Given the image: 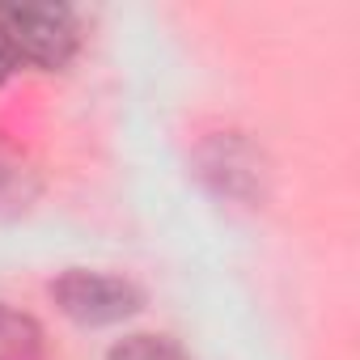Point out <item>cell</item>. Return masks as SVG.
I'll return each instance as SVG.
<instances>
[{"label": "cell", "instance_id": "5", "mask_svg": "<svg viewBox=\"0 0 360 360\" xmlns=\"http://www.w3.org/2000/svg\"><path fill=\"white\" fill-rule=\"evenodd\" d=\"M18 64H13V56H9V47H5V39H0V85L9 81V72H13Z\"/></svg>", "mask_w": 360, "mask_h": 360}, {"label": "cell", "instance_id": "2", "mask_svg": "<svg viewBox=\"0 0 360 360\" xmlns=\"http://www.w3.org/2000/svg\"><path fill=\"white\" fill-rule=\"evenodd\" d=\"M51 297L81 326H110L140 309V288L110 271H64L51 284Z\"/></svg>", "mask_w": 360, "mask_h": 360}, {"label": "cell", "instance_id": "3", "mask_svg": "<svg viewBox=\"0 0 360 360\" xmlns=\"http://www.w3.org/2000/svg\"><path fill=\"white\" fill-rule=\"evenodd\" d=\"M0 360H47L39 322L9 305H0Z\"/></svg>", "mask_w": 360, "mask_h": 360}, {"label": "cell", "instance_id": "1", "mask_svg": "<svg viewBox=\"0 0 360 360\" xmlns=\"http://www.w3.org/2000/svg\"><path fill=\"white\" fill-rule=\"evenodd\" d=\"M0 39H5L13 64L56 72L77 56L81 30L77 13L64 5H0Z\"/></svg>", "mask_w": 360, "mask_h": 360}, {"label": "cell", "instance_id": "4", "mask_svg": "<svg viewBox=\"0 0 360 360\" xmlns=\"http://www.w3.org/2000/svg\"><path fill=\"white\" fill-rule=\"evenodd\" d=\"M106 360H191L174 339H161V335H131L123 339Z\"/></svg>", "mask_w": 360, "mask_h": 360}]
</instances>
